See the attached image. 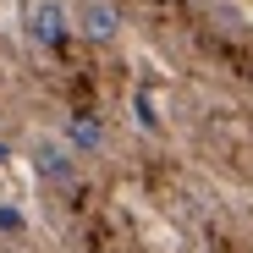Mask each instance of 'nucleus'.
I'll use <instances>...</instances> for the list:
<instances>
[{
	"instance_id": "6",
	"label": "nucleus",
	"mask_w": 253,
	"mask_h": 253,
	"mask_svg": "<svg viewBox=\"0 0 253 253\" xmlns=\"http://www.w3.org/2000/svg\"><path fill=\"white\" fill-rule=\"evenodd\" d=\"M0 253H17V248H0Z\"/></svg>"
},
{
	"instance_id": "3",
	"label": "nucleus",
	"mask_w": 253,
	"mask_h": 253,
	"mask_svg": "<svg viewBox=\"0 0 253 253\" xmlns=\"http://www.w3.org/2000/svg\"><path fill=\"white\" fill-rule=\"evenodd\" d=\"M33 171H39V182L44 187H77V154L66 149V143H33Z\"/></svg>"
},
{
	"instance_id": "5",
	"label": "nucleus",
	"mask_w": 253,
	"mask_h": 253,
	"mask_svg": "<svg viewBox=\"0 0 253 253\" xmlns=\"http://www.w3.org/2000/svg\"><path fill=\"white\" fill-rule=\"evenodd\" d=\"M0 160H6V143H0Z\"/></svg>"
},
{
	"instance_id": "1",
	"label": "nucleus",
	"mask_w": 253,
	"mask_h": 253,
	"mask_svg": "<svg viewBox=\"0 0 253 253\" xmlns=\"http://www.w3.org/2000/svg\"><path fill=\"white\" fill-rule=\"evenodd\" d=\"M22 28L39 50H61L72 39V11L61 6V0H28L22 6Z\"/></svg>"
},
{
	"instance_id": "2",
	"label": "nucleus",
	"mask_w": 253,
	"mask_h": 253,
	"mask_svg": "<svg viewBox=\"0 0 253 253\" xmlns=\"http://www.w3.org/2000/svg\"><path fill=\"white\" fill-rule=\"evenodd\" d=\"M121 28H126V17L116 0H77V11H72V33L88 39V44H116Z\"/></svg>"
},
{
	"instance_id": "4",
	"label": "nucleus",
	"mask_w": 253,
	"mask_h": 253,
	"mask_svg": "<svg viewBox=\"0 0 253 253\" xmlns=\"http://www.w3.org/2000/svg\"><path fill=\"white\" fill-rule=\"evenodd\" d=\"M66 149H72V154H99V149H105V126H99L94 116H72V121H66Z\"/></svg>"
}]
</instances>
